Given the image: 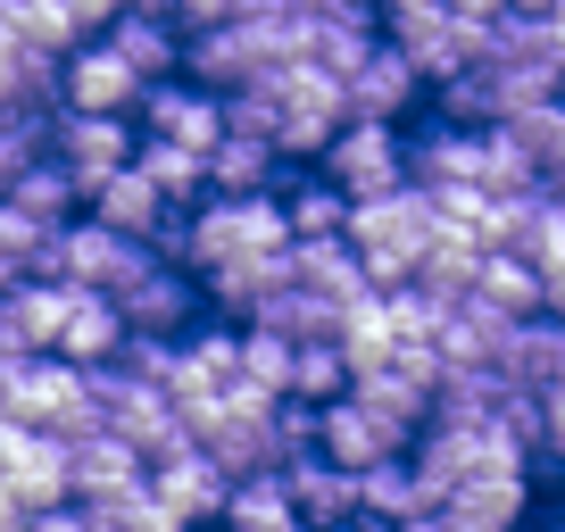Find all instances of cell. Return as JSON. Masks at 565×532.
<instances>
[{
	"label": "cell",
	"instance_id": "1",
	"mask_svg": "<svg viewBox=\"0 0 565 532\" xmlns=\"http://www.w3.org/2000/svg\"><path fill=\"white\" fill-rule=\"evenodd\" d=\"M282 249H291V216H282L275 192H258V200H216V192H209L200 209H183L167 258L192 266L200 284H209V275H233V266L282 258Z\"/></svg>",
	"mask_w": 565,
	"mask_h": 532
},
{
	"label": "cell",
	"instance_id": "2",
	"mask_svg": "<svg viewBox=\"0 0 565 532\" xmlns=\"http://www.w3.org/2000/svg\"><path fill=\"white\" fill-rule=\"evenodd\" d=\"M433 233H441V200L424 192V183H399V192H383V200H358V216H350V249L366 258L374 291L416 284Z\"/></svg>",
	"mask_w": 565,
	"mask_h": 532
},
{
	"label": "cell",
	"instance_id": "3",
	"mask_svg": "<svg viewBox=\"0 0 565 532\" xmlns=\"http://www.w3.org/2000/svg\"><path fill=\"white\" fill-rule=\"evenodd\" d=\"M258 92H266V108H275V142H282L291 167H317L324 142L350 125V84H341L333 67H317V58H282Z\"/></svg>",
	"mask_w": 565,
	"mask_h": 532
},
{
	"label": "cell",
	"instance_id": "4",
	"mask_svg": "<svg viewBox=\"0 0 565 532\" xmlns=\"http://www.w3.org/2000/svg\"><path fill=\"white\" fill-rule=\"evenodd\" d=\"M0 416L51 433V441H84V433H100V383H92V366H75L58 350L18 358V383H9V408Z\"/></svg>",
	"mask_w": 565,
	"mask_h": 532
},
{
	"label": "cell",
	"instance_id": "5",
	"mask_svg": "<svg viewBox=\"0 0 565 532\" xmlns=\"http://www.w3.org/2000/svg\"><path fill=\"white\" fill-rule=\"evenodd\" d=\"M108 300H117V317H125V333H134V341H183V333L209 324V291H200V275H192V266H175L167 249H150Z\"/></svg>",
	"mask_w": 565,
	"mask_h": 532
},
{
	"label": "cell",
	"instance_id": "6",
	"mask_svg": "<svg viewBox=\"0 0 565 532\" xmlns=\"http://www.w3.org/2000/svg\"><path fill=\"white\" fill-rule=\"evenodd\" d=\"M92 383H100V433L134 441L150 466H167V458H183V449H192V433H183L167 383H150V374H134V366H100Z\"/></svg>",
	"mask_w": 565,
	"mask_h": 532
},
{
	"label": "cell",
	"instance_id": "7",
	"mask_svg": "<svg viewBox=\"0 0 565 532\" xmlns=\"http://www.w3.org/2000/svg\"><path fill=\"white\" fill-rule=\"evenodd\" d=\"M407 167L433 200L441 192H482L491 183V125H458V117H416L407 125Z\"/></svg>",
	"mask_w": 565,
	"mask_h": 532
},
{
	"label": "cell",
	"instance_id": "8",
	"mask_svg": "<svg viewBox=\"0 0 565 532\" xmlns=\"http://www.w3.org/2000/svg\"><path fill=\"white\" fill-rule=\"evenodd\" d=\"M317 167L350 200H383V192H399V183H416V167H407V125H374V117H350L333 142H324Z\"/></svg>",
	"mask_w": 565,
	"mask_h": 532
},
{
	"label": "cell",
	"instance_id": "9",
	"mask_svg": "<svg viewBox=\"0 0 565 532\" xmlns=\"http://www.w3.org/2000/svg\"><path fill=\"white\" fill-rule=\"evenodd\" d=\"M51 159L67 167L84 192H100L108 175H125V167L141 159V125L134 117H84V108H58V117H51Z\"/></svg>",
	"mask_w": 565,
	"mask_h": 532
},
{
	"label": "cell",
	"instance_id": "10",
	"mask_svg": "<svg viewBox=\"0 0 565 532\" xmlns=\"http://www.w3.org/2000/svg\"><path fill=\"white\" fill-rule=\"evenodd\" d=\"M141 142H175V150H200L209 159L216 142H225V92L192 84V75H175V84H150L134 108Z\"/></svg>",
	"mask_w": 565,
	"mask_h": 532
},
{
	"label": "cell",
	"instance_id": "11",
	"mask_svg": "<svg viewBox=\"0 0 565 532\" xmlns=\"http://www.w3.org/2000/svg\"><path fill=\"white\" fill-rule=\"evenodd\" d=\"M0 482L25 499V508H67L75 499V449L51 441V433L18 425V416H0Z\"/></svg>",
	"mask_w": 565,
	"mask_h": 532
},
{
	"label": "cell",
	"instance_id": "12",
	"mask_svg": "<svg viewBox=\"0 0 565 532\" xmlns=\"http://www.w3.org/2000/svg\"><path fill=\"white\" fill-rule=\"evenodd\" d=\"M407 449H416V433L391 425L374 400H358V383H350V400L317 408V458L350 466V475H366V466H383V458H407Z\"/></svg>",
	"mask_w": 565,
	"mask_h": 532
},
{
	"label": "cell",
	"instance_id": "13",
	"mask_svg": "<svg viewBox=\"0 0 565 532\" xmlns=\"http://www.w3.org/2000/svg\"><path fill=\"white\" fill-rule=\"evenodd\" d=\"M141 92H150V84L117 58V42H108V34L75 42V51L58 58V108H84V117H134Z\"/></svg>",
	"mask_w": 565,
	"mask_h": 532
},
{
	"label": "cell",
	"instance_id": "14",
	"mask_svg": "<svg viewBox=\"0 0 565 532\" xmlns=\"http://www.w3.org/2000/svg\"><path fill=\"white\" fill-rule=\"evenodd\" d=\"M67 449H75V499L100 515V532L150 491V458H141L134 441H117V433H84V441H67Z\"/></svg>",
	"mask_w": 565,
	"mask_h": 532
},
{
	"label": "cell",
	"instance_id": "15",
	"mask_svg": "<svg viewBox=\"0 0 565 532\" xmlns=\"http://www.w3.org/2000/svg\"><path fill=\"white\" fill-rule=\"evenodd\" d=\"M141 258H150V249L125 242V233H108L100 216H75V225L51 242V275H58V284H75V291H117Z\"/></svg>",
	"mask_w": 565,
	"mask_h": 532
},
{
	"label": "cell",
	"instance_id": "16",
	"mask_svg": "<svg viewBox=\"0 0 565 532\" xmlns=\"http://www.w3.org/2000/svg\"><path fill=\"white\" fill-rule=\"evenodd\" d=\"M84 216H100L108 233H125V242H141V249H167V242H175V225H183V209H175V200H167L150 175H141V167L108 175L100 192H92Z\"/></svg>",
	"mask_w": 565,
	"mask_h": 532
},
{
	"label": "cell",
	"instance_id": "17",
	"mask_svg": "<svg viewBox=\"0 0 565 532\" xmlns=\"http://www.w3.org/2000/svg\"><path fill=\"white\" fill-rule=\"evenodd\" d=\"M108 42H117V58L141 75V84H175V75H183V51H192V34L175 25V9H167V0L125 9V18L108 25Z\"/></svg>",
	"mask_w": 565,
	"mask_h": 532
},
{
	"label": "cell",
	"instance_id": "18",
	"mask_svg": "<svg viewBox=\"0 0 565 532\" xmlns=\"http://www.w3.org/2000/svg\"><path fill=\"white\" fill-rule=\"evenodd\" d=\"M424 100H433V92H424V75L407 67L399 42H374L366 67L350 75V117H374V125H416V108H424Z\"/></svg>",
	"mask_w": 565,
	"mask_h": 532
},
{
	"label": "cell",
	"instance_id": "19",
	"mask_svg": "<svg viewBox=\"0 0 565 532\" xmlns=\"http://www.w3.org/2000/svg\"><path fill=\"white\" fill-rule=\"evenodd\" d=\"M150 491L167 499V508L183 515V524H200V532H216L225 524V499H233V475L209 458V449H183V458H167V466H150Z\"/></svg>",
	"mask_w": 565,
	"mask_h": 532
},
{
	"label": "cell",
	"instance_id": "20",
	"mask_svg": "<svg viewBox=\"0 0 565 532\" xmlns=\"http://www.w3.org/2000/svg\"><path fill=\"white\" fill-rule=\"evenodd\" d=\"M458 532H524L532 524V475H475L441 499Z\"/></svg>",
	"mask_w": 565,
	"mask_h": 532
},
{
	"label": "cell",
	"instance_id": "21",
	"mask_svg": "<svg viewBox=\"0 0 565 532\" xmlns=\"http://www.w3.org/2000/svg\"><path fill=\"white\" fill-rule=\"evenodd\" d=\"M282 175H291V159H282L266 134H233L209 150V192L216 200H258V192H282Z\"/></svg>",
	"mask_w": 565,
	"mask_h": 532
},
{
	"label": "cell",
	"instance_id": "22",
	"mask_svg": "<svg viewBox=\"0 0 565 532\" xmlns=\"http://www.w3.org/2000/svg\"><path fill=\"white\" fill-rule=\"evenodd\" d=\"M275 200H282V216H291V242H341V233H350V216H358V200L341 192L324 167H291Z\"/></svg>",
	"mask_w": 565,
	"mask_h": 532
},
{
	"label": "cell",
	"instance_id": "23",
	"mask_svg": "<svg viewBox=\"0 0 565 532\" xmlns=\"http://www.w3.org/2000/svg\"><path fill=\"white\" fill-rule=\"evenodd\" d=\"M282 482H291V515H300L308 532H333V524H350V515H366V508H358V475L333 466V458L282 466Z\"/></svg>",
	"mask_w": 565,
	"mask_h": 532
},
{
	"label": "cell",
	"instance_id": "24",
	"mask_svg": "<svg viewBox=\"0 0 565 532\" xmlns=\"http://www.w3.org/2000/svg\"><path fill=\"white\" fill-rule=\"evenodd\" d=\"M291 275H300L317 300H333L341 317H350L358 300H374V275H366V258L350 249V233H341V242H291Z\"/></svg>",
	"mask_w": 565,
	"mask_h": 532
},
{
	"label": "cell",
	"instance_id": "25",
	"mask_svg": "<svg viewBox=\"0 0 565 532\" xmlns=\"http://www.w3.org/2000/svg\"><path fill=\"white\" fill-rule=\"evenodd\" d=\"M9 209H18L25 225H42V233H67L75 216L92 209V192H84V183H75L67 167L51 159V150H42V159H34V167H25V175H18V192H9Z\"/></svg>",
	"mask_w": 565,
	"mask_h": 532
},
{
	"label": "cell",
	"instance_id": "26",
	"mask_svg": "<svg viewBox=\"0 0 565 532\" xmlns=\"http://www.w3.org/2000/svg\"><path fill=\"white\" fill-rule=\"evenodd\" d=\"M499 374H508L515 391H548V383H565V324L548 317H524L508 341H499Z\"/></svg>",
	"mask_w": 565,
	"mask_h": 532
},
{
	"label": "cell",
	"instance_id": "27",
	"mask_svg": "<svg viewBox=\"0 0 565 532\" xmlns=\"http://www.w3.org/2000/svg\"><path fill=\"white\" fill-rule=\"evenodd\" d=\"M125 317H117V300L108 291H75V308H67V333H58V358H75V366H117L125 358Z\"/></svg>",
	"mask_w": 565,
	"mask_h": 532
},
{
	"label": "cell",
	"instance_id": "28",
	"mask_svg": "<svg viewBox=\"0 0 565 532\" xmlns=\"http://www.w3.org/2000/svg\"><path fill=\"white\" fill-rule=\"evenodd\" d=\"M482 258H491V249L475 242V233H458V225H441L433 233V249H424V266H416V291L424 300H466V291L482 284Z\"/></svg>",
	"mask_w": 565,
	"mask_h": 532
},
{
	"label": "cell",
	"instance_id": "29",
	"mask_svg": "<svg viewBox=\"0 0 565 532\" xmlns=\"http://www.w3.org/2000/svg\"><path fill=\"white\" fill-rule=\"evenodd\" d=\"M67 308H75V284H58V275H34V284H18V291H9L18 350H25V358L58 350V333H67Z\"/></svg>",
	"mask_w": 565,
	"mask_h": 532
},
{
	"label": "cell",
	"instance_id": "30",
	"mask_svg": "<svg viewBox=\"0 0 565 532\" xmlns=\"http://www.w3.org/2000/svg\"><path fill=\"white\" fill-rule=\"evenodd\" d=\"M475 300H491L499 317H541L548 308V284H541V266L524 258V249H491V258H482V284H475Z\"/></svg>",
	"mask_w": 565,
	"mask_h": 532
},
{
	"label": "cell",
	"instance_id": "31",
	"mask_svg": "<svg viewBox=\"0 0 565 532\" xmlns=\"http://www.w3.org/2000/svg\"><path fill=\"white\" fill-rule=\"evenodd\" d=\"M358 366L341 341H300V358H291V400L300 408H333V400H350Z\"/></svg>",
	"mask_w": 565,
	"mask_h": 532
},
{
	"label": "cell",
	"instance_id": "32",
	"mask_svg": "<svg viewBox=\"0 0 565 532\" xmlns=\"http://www.w3.org/2000/svg\"><path fill=\"white\" fill-rule=\"evenodd\" d=\"M358 508H366L374 524H407L416 508H433V499H424V482H416V458L366 466V475H358Z\"/></svg>",
	"mask_w": 565,
	"mask_h": 532
},
{
	"label": "cell",
	"instance_id": "33",
	"mask_svg": "<svg viewBox=\"0 0 565 532\" xmlns=\"http://www.w3.org/2000/svg\"><path fill=\"white\" fill-rule=\"evenodd\" d=\"M515 150H524V167L541 183H557L565 175V100H541V108H524V117H508L499 125Z\"/></svg>",
	"mask_w": 565,
	"mask_h": 532
},
{
	"label": "cell",
	"instance_id": "34",
	"mask_svg": "<svg viewBox=\"0 0 565 532\" xmlns=\"http://www.w3.org/2000/svg\"><path fill=\"white\" fill-rule=\"evenodd\" d=\"M9 18H18L25 51H34V58H51V67L75 51V42H92V34H84V18H75L67 0H9Z\"/></svg>",
	"mask_w": 565,
	"mask_h": 532
},
{
	"label": "cell",
	"instance_id": "35",
	"mask_svg": "<svg viewBox=\"0 0 565 532\" xmlns=\"http://www.w3.org/2000/svg\"><path fill=\"white\" fill-rule=\"evenodd\" d=\"M51 242H58V233L25 225V216L0 200V291H18V284H34V275H51Z\"/></svg>",
	"mask_w": 565,
	"mask_h": 532
},
{
	"label": "cell",
	"instance_id": "36",
	"mask_svg": "<svg viewBox=\"0 0 565 532\" xmlns=\"http://www.w3.org/2000/svg\"><path fill=\"white\" fill-rule=\"evenodd\" d=\"M141 175L159 183L167 200H175V209H200V200H209V159H200V150H175V142H141Z\"/></svg>",
	"mask_w": 565,
	"mask_h": 532
},
{
	"label": "cell",
	"instance_id": "37",
	"mask_svg": "<svg viewBox=\"0 0 565 532\" xmlns=\"http://www.w3.org/2000/svg\"><path fill=\"white\" fill-rule=\"evenodd\" d=\"M51 117L58 108H9V117H0V200L18 192V175L51 150Z\"/></svg>",
	"mask_w": 565,
	"mask_h": 532
},
{
	"label": "cell",
	"instance_id": "38",
	"mask_svg": "<svg viewBox=\"0 0 565 532\" xmlns=\"http://www.w3.org/2000/svg\"><path fill=\"white\" fill-rule=\"evenodd\" d=\"M291 358H300V341L266 333V324H242V383H258L266 400H291Z\"/></svg>",
	"mask_w": 565,
	"mask_h": 532
},
{
	"label": "cell",
	"instance_id": "39",
	"mask_svg": "<svg viewBox=\"0 0 565 532\" xmlns=\"http://www.w3.org/2000/svg\"><path fill=\"white\" fill-rule=\"evenodd\" d=\"M225 524H300L291 515V482L282 475H242L225 499Z\"/></svg>",
	"mask_w": 565,
	"mask_h": 532
},
{
	"label": "cell",
	"instance_id": "40",
	"mask_svg": "<svg viewBox=\"0 0 565 532\" xmlns=\"http://www.w3.org/2000/svg\"><path fill=\"white\" fill-rule=\"evenodd\" d=\"M449 25H458V34L475 42V58H482V51L515 25V0H449Z\"/></svg>",
	"mask_w": 565,
	"mask_h": 532
},
{
	"label": "cell",
	"instance_id": "41",
	"mask_svg": "<svg viewBox=\"0 0 565 532\" xmlns=\"http://www.w3.org/2000/svg\"><path fill=\"white\" fill-rule=\"evenodd\" d=\"M25 532H100V515H92L84 499H67V508H42Z\"/></svg>",
	"mask_w": 565,
	"mask_h": 532
},
{
	"label": "cell",
	"instance_id": "42",
	"mask_svg": "<svg viewBox=\"0 0 565 532\" xmlns=\"http://www.w3.org/2000/svg\"><path fill=\"white\" fill-rule=\"evenodd\" d=\"M25 524H34V508H25V499L0 482V532H25Z\"/></svg>",
	"mask_w": 565,
	"mask_h": 532
},
{
	"label": "cell",
	"instance_id": "43",
	"mask_svg": "<svg viewBox=\"0 0 565 532\" xmlns=\"http://www.w3.org/2000/svg\"><path fill=\"white\" fill-rule=\"evenodd\" d=\"M548 317L565 324V275H548Z\"/></svg>",
	"mask_w": 565,
	"mask_h": 532
},
{
	"label": "cell",
	"instance_id": "44",
	"mask_svg": "<svg viewBox=\"0 0 565 532\" xmlns=\"http://www.w3.org/2000/svg\"><path fill=\"white\" fill-rule=\"evenodd\" d=\"M9 383H18V358L0 350V408H9Z\"/></svg>",
	"mask_w": 565,
	"mask_h": 532
},
{
	"label": "cell",
	"instance_id": "45",
	"mask_svg": "<svg viewBox=\"0 0 565 532\" xmlns=\"http://www.w3.org/2000/svg\"><path fill=\"white\" fill-rule=\"evenodd\" d=\"M524 532H565V508H548V515H532Z\"/></svg>",
	"mask_w": 565,
	"mask_h": 532
},
{
	"label": "cell",
	"instance_id": "46",
	"mask_svg": "<svg viewBox=\"0 0 565 532\" xmlns=\"http://www.w3.org/2000/svg\"><path fill=\"white\" fill-rule=\"evenodd\" d=\"M333 532H399V524H374V515H350V524H333Z\"/></svg>",
	"mask_w": 565,
	"mask_h": 532
},
{
	"label": "cell",
	"instance_id": "47",
	"mask_svg": "<svg viewBox=\"0 0 565 532\" xmlns=\"http://www.w3.org/2000/svg\"><path fill=\"white\" fill-rule=\"evenodd\" d=\"M216 532H308V524H216Z\"/></svg>",
	"mask_w": 565,
	"mask_h": 532
},
{
	"label": "cell",
	"instance_id": "48",
	"mask_svg": "<svg viewBox=\"0 0 565 532\" xmlns=\"http://www.w3.org/2000/svg\"><path fill=\"white\" fill-rule=\"evenodd\" d=\"M548 34H557V42H565V0H557V18H548Z\"/></svg>",
	"mask_w": 565,
	"mask_h": 532
},
{
	"label": "cell",
	"instance_id": "49",
	"mask_svg": "<svg viewBox=\"0 0 565 532\" xmlns=\"http://www.w3.org/2000/svg\"><path fill=\"white\" fill-rule=\"evenodd\" d=\"M557 100H565V75H557Z\"/></svg>",
	"mask_w": 565,
	"mask_h": 532
}]
</instances>
